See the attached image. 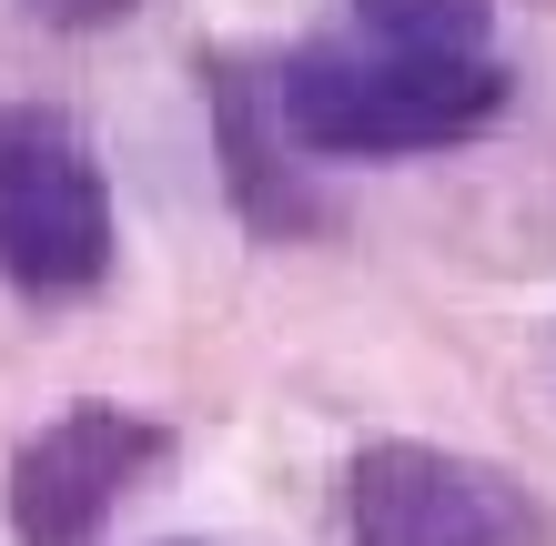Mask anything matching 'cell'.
<instances>
[{"mask_svg":"<svg viewBox=\"0 0 556 546\" xmlns=\"http://www.w3.org/2000/svg\"><path fill=\"white\" fill-rule=\"evenodd\" d=\"M264 91L283 142L314 163H405V152H445L506 112V72L485 51L425 61L384 41H304L264 72Z\"/></svg>","mask_w":556,"mask_h":546,"instance_id":"6da1fadb","label":"cell"},{"mask_svg":"<svg viewBox=\"0 0 556 546\" xmlns=\"http://www.w3.org/2000/svg\"><path fill=\"white\" fill-rule=\"evenodd\" d=\"M162 466V426L132 405H61L41 435H21L0 517L11 546H102L122 496Z\"/></svg>","mask_w":556,"mask_h":546,"instance_id":"277c9868","label":"cell"},{"mask_svg":"<svg viewBox=\"0 0 556 546\" xmlns=\"http://www.w3.org/2000/svg\"><path fill=\"white\" fill-rule=\"evenodd\" d=\"M0 274L30 304H81L112 274V182L61 112H0Z\"/></svg>","mask_w":556,"mask_h":546,"instance_id":"7a4b0ae2","label":"cell"},{"mask_svg":"<svg viewBox=\"0 0 556 546\" xmlns=\"http://www.w3.org/2000/svg\"><path fill=\"white\" fill-rule=\"evenodd\" d=\"M203 91H213V152H223V192H233V213H243L264 243H304V233H324V203H314V182H304V163H293L283 122H274L264 72L213 61Z\"/></svg>","mask_w":556,"mask_h":546,"instance_id":"5b68a950","label":"cell"},{"mask_svg":"<svg viewBox=\"0 0 556 546\" xmlns=\"http://www.w3.org/2000/svg\"><path fill=\"white\" fill-rule=\"evenodd\" d=\"M41 30H112V21H132L142 0H21Z\"/></svg>","mask_w":556,"mask_h":546,"instance_id":"52a82bcc","label":"cell"},{"mask_svg":"<svg viewBox=\"0 0 556 546\" xmlns=\"http://www.w3.org/2000/svg\"><path fill=\"white\" fill-rule=\"evenodd\" d=\"M354 546H556V517L527 475L455 445H365L344 466Z\"/></svg>","mask_w":556,"mask_h":546,"instance_id":"3957f363","label":"cell"},{"mask_svg":"<svg viewBox=\"0 0 556 546\" xmlns=\"http://www.w3.org/2000/svg\"><path fill=\"white\" fill-rule=\"evenodd\" d=\"M365 41L384 51H425V61H476L496 30V0H354Z\"/></svg>","mask_w":556,"mask_h":546,"instance_id":"8992f818","label":"cell"}]
</instances>
